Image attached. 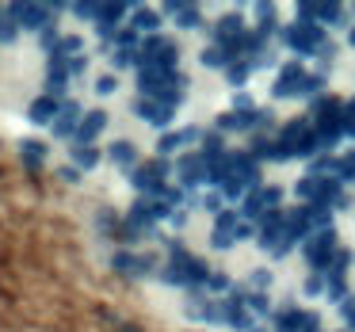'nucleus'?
<instances>
[{
	"label": "nucleus",
	"instance_id": "obj_1",
	"mask_svg": "<svg viewBox=\"0 0 355 332\" xmlns=\"http://www.w3.org/2000/svg\"><path fill=\"white\" fill-rule=\"evenodd\" d=\"M164 283H176V286H202L210 279L207 263L199 260V256H191L184 245H172V256L168 263H164Z\"/></svg>",
	"mask_w": 355,
	"mask_h": 332
},
{
	"label": "nucleus",
	"instance_id": "obj_5",
	"mask_svg": "<svg viewBox=\"0 0 355 332\" xmlns=\"http://www.w3.org/2000/svg\"><path fill=\"white\" fill-rule=\"evenodd\" d=\"M164 176H168V164H164V157H157V161H146L134 168V187L146 195H161L164 191Z\"/></svg>",
	"mask_w": 355,
	"mask_h": 332
},
{
	"label": "nucleus",
	"instance_id": "obj_19",
	"mask_svg": "<svg viewBox=\"0 0 355 332\" xmlns=\"http://www.w3.org/2000/svg\"><path fill=\"white\" fill-rule=\"evenodd\" d=\"M96 164H100L96 146H73V168H96Z\"/></svg>",
	"mask_w": 355,
	"mask_h": 332
},
{
	"label": "nucleus",
	"instance_id": "obj_28",
	"mask_svg": "<svg viewBox=\"0 0 355 332\" xmlns=\"http://www.w3.org/2000/svg\"><path fill=\"white\" fill-rule=\"evenodd\" d=\"M340 176H344V180H355V153L340 157Z\"/></svg>",
	"mask_w": 355,
	"mask_h": 332
},
{
	"label": "nucleus",
	"instance_id": "obj_32",
	"mask_svg": "<svg viewBox=\"0 0 355 332\" xmlns=\"http://www.w3.org/2000/svg\"><path fill=\"white\" fill-rule=\"evenodd\" d=\"M252 283H256V286H260V290H263V286L271 283V275H268V271H256V275H252Z\"/></svg>",
	"mask_w": 355,
	"mask_h": 332
},
{
	"label": "nucleus",
	"instance_id": "obj_25",
	"mask_svg": "<svg viewBox=\"0 0 355 332\" xmlns=\"http://www.w3.org/2000/svg\"><path fill=\"white\" fill-rule=\"evenodd\" d=\"M115 88H119V77H115V73H103V77L96 80V92H100V96H111Z\"/></svg>",
	"mask_w": 355,
	"mask_h": 332
},
{
	"label": "nucleus",
	"instance_id": "obj_10",
	"mask_svg": "<svg viewBox=\"0 0 355 332\" xmlns=\"http://www.w3.org/2000/svg\"><path fill=\"white\" fill-rule=\"evenodd\" d=\"M237 233H241V218L233 214V210H222L218 222H214V233H210V245L214 248H233L241 241Z\"/></svg>",
	"mask_w": 355,
	"mask_h": 332
},
{
	"label": "nucleus",
	"instance_id": "obj_4",
	"mask_svg": "<svg viewBox=\"0 0 355 332\" xmlns=\"http://www.w3.org/2000/svg\"><path fill=\"white\" fill-rule=\"evenodd\" d=\"M283 42L294 54H309V50H324V31L317 24H291L283 31Z\"/></svg>",
	"mask_w": 355,
	"mask_h": 332
},
{
	"label": "nucleus",
	"instance_id": "obj_35",
	"mask_svg": "<svg viewBox=\"0 0 355 332\" xmlns=\"http://www.w3.org/2000/svg\"><path fill=\"white\" fill-rule=\"evenodd\" d=\"M352 46H355V31H352Z\"/></svg>",
	"mask_w": 355,
	"mask_h": 332
},
{
	"label": "nucleus",
	"instance_id": "obj_34",
	"mask_svg": "<svg viewBox=\"0 0 355 332\" xmlns=\"http://www.w3.org/2000/svg\"><path fill=\"white\" fill-rule=\"evenodd\" d=\"M344 115H347V119H355V100H347V103H344Z\"/></svg>",
	"mask_w": 355,
	"mask_h": 332
},
{
	"label": "nucleus",
	"instance_id": "obj_24",
	"mask_svg": "<svg viewBox=\"0 0 355 332\" xmlns=\"http://www.w3.org/2000/svg\"><path fill=\"white\" fill-rule=\"evenodd\" d=\"M248 73H252V62H233L230 65V85H245Z\"/></svg>",
	"mask_w": 355,
	"mask_h": 332
},
{
	"label": "nucleus",
	"instance_id": "obj_9",
	"mask_svg": "<svg viewBox=\"0 0 355 332\" xmlns=\"http://www.w3.org/2000/svg\"><path fill=\"white\" fill-rule=\"evenodd\" d=\"M279 199H283V191H279V187H256V191L245 195V214L260 222L263 214H271V210H275Z\"/></svg>",
	"mask_w": 355,
	"mask_h": 332
},
{
	"label": "nucleus",
	"instance_id": "obj_29",
	"mask_svg": "<svg viewBox=\"0 0 355 332\" xmlns=\"http://www.w3.org/2000/svg\"><path fill=\"white\" fill-rule=\"evenodd\" d=\"M321 286H324V279H321V275H317V271H313V275L306 279V294H321Z\"/></svg>",
	"mask_w": 355,
	"mask_h": 332
},
{
	"label": "nucleus",
	"instance_id": "obj_3",
	"mask_svg": "<svg viewBox=\"0 0 355 332\" xmlns=\"http://www.w3.org/2000/svg\"><path fill=\"white\" fill-rule=\"evenodd\" d=\"M176 54H180L176 42L153 35V39L141 42V65L138 69H146V65H153V69H176Z\"/></svg>",
	"mask_w": 355,
	"mask_h": 332
},
{
	"label": "nucleus",
	"instance_id": "obj_2",
	"mask_svg": "<svg viewBox=\"0 0 355 332\" xmlns=\"http://www.w3.org/2000/svg\"><path fill=\"white\" fill-rule=\"evenodd\" d=\"M336 233L332 229H317L313 237L306 241V260H309V268L321 275V271H329L332 268V260H336Z\"/></svg>",
	"mask_w": 355,
	"mask_h": 332
},
{
	"label": "nucleus",
	"instance_id": "obj_31",
	"mask_svg": "<svg viewBox=\"0 0 355 332\" xmlns=\"http://www.w3.org/2000/svg\"><path fill=\"white\" fill-rule=\"evenodd\" d=\"M202 207L214 210V214H218V210H222V199H218V195H207V199H202Z\"/></svg>",
	"mask_w": 355,
	"mask_h": 332
},
{
	"label": "nucleus",
	"instance_id": "obj_6",
	"mask_svg": "<svg viewBox=\"0 0 355 332\" xmlns=\"http://www.w3.org/2000/svg\"><path fill=\"white\" fill-rule=\"evenodd\" d=\"M306 88H309V73L302 69V65H283L279 69V77H275V88L271 92L279 96V100H291V96H306Z\"/></svg>",
	"mask_w": 355,
	"mask_h": 332
},
{
	"label": "nucleus",
	"instance_id": "obj_36",
	"mask_svg": "<svg viewBox=\"0 0 355 332\" xmlns=\"http://www.w3.org/2000/svg\"><path fill=\"white\" fill-rule=\"evenodd\" d=\"M252 332H263V329H252Z\"/></svg>",
	"mask_w": 355,
	"mask_h": 332
},
{
	"label": "nucleus",
	"instance_id": "obj_22",
	"mask_svg": "<svg viewBox=\"0 0 355 332\" xmlns=\"http://www.w3.org/2000/svg\"><path fill=\"white\" fill-rule=\"evenodd\" d=\"M340 19H344L340 4H317V24H340Z\"/></svg>",
	"mask_w": 355,
	"mask_h": 332
},
{
	"label": "nucleus",
	"instance_id": "obj_30",
	"mask_svg": "<svg viewBox=\"0 0 355 332\" xmlns=\"http://www.w3.org/2000/svg\"><path fill=\"white\" fill-rule=\"evenodd\" d=\"M207 286H214V290H225V286H230V279H225V275H210Z\"/></svg>",
	"mask_w": 355,
	"mask_h": 332
},
{
	"label": "nucleus",
	"instance_id": "obj_26",
	"mask_svg": "<svg viewBox=\"0 0 355 332\" xmlns=\"http://www.w3.org/2000/svg\"><path fill=\"white\" fill-rule=\"evenodd\" d=\"M218 130H241V115H237V111H225V115H218Z\"/></svg>",
	"mask_w": 355,
	"mask_h": 332
},
{
	"label": "nucleus",
	"instance_id": "obj_33",
	"mask_svg": "<svg viewBox=\"0 0 355 332\" xmlns=\"http://www.w3.org/2000/svg\"><path fill=\"white\" fill-rule=\"evenodd\" d=\"M58 176H62V180H69V184H77V180H80V172H77V168H62Z\"/></svg>",
	"mask_w": 355,
	"mask_h": 332
},
{
	"label": "nucleus",
	"instance_id": "obj_23",
	"mask_svg": "<svg viewBox=\"0 0 355 332\" xmlns=\"http://www.w3.org/2000/svg\"><path fill=\"white\" fill-rule=\"evenodd\" d=\"M19 35V27L12 24V16H8V8H0V42H12Z\"/></svg>",
	"mask_w": 355,
	"mask_h": 332
},
{
	"label": "nucleus",
	"instance_id": "obj_16",
	"mask_svg": "<svg viewBox=\"0 0 355 332\" xmlns=\"http://www.w3.org/2000/svg\"><path fill=\"white\" fill-rule=\"evenodd\" d=\"M202 138V134L199 130H195V126H184V130H172V134H164V138L161 141H157V153H176V149L180 146H187V141H199Z\"/></svg>",
	"mask_w": 355,
	"mask_h": 332
},
{
	"label": "nucleus",
	"instance_id": "obj_13",
	"mask_svg": "<svg viewBox=\"0 0 355 332\" xmlns=\"http://www.w3.org/2000/svg\"><path fill=\"white\" fill-rule=\"evenodd\" d=\"M134 111H138V119H146L149 126H168L172 123V107L161 100H146V96H141V100L134 103Z\"/></svg>",
	"mask_w": 355,
	"mask_h": 332
},
{
	"label": "nucleus",
	"instance_id": "obj_15",
	"mask_svg": "<svg viewBox=\"0 0 355 332\" xmlns=\"http://www.w3.org/2000/svg\"><path fill=\"white\" fill-rule=\"evenodd\" d=\"M58 111H62V100H54V96H39V100L27 107V119H31V123H39V126H42V123L54 126Z\"/></svg>",
	"mask_w": 355,
	"mask_h": 332
},
{
	"label": "nucleus",
	"instance_id": "obj_20",
	"mask_svg": "<svg viewBox=\"0 0 355 332\" xmlns=\"http://www.w3.org/2000/svg\"><path fill=\"white\" fill-rule=\"evenodd\" d=\"M130 27H134V31H157V27H161V16H157L153 8H138Z\"/></svg>",
	"mask_w": 355,
	"mask_h": 332
},
{
	"label": "nucleus",
	"instance_id": "obj_11",
	"mask_svg": "<svg viewBox=\"0 0 355 332\" xmlns=\"http://www.w3.org/2000/svg\"><path fill=\"white\" fill-rule=\"evenodd\" d=\"M111 268L119 271V275H149V271L157 268L153 256H134V252H115V260H111Z\"/></svg>",
	"mask_w": 355,
	"mask_h": 332
},
{
	"label": "nucleus",
	"instance_id": "obj_18",
	"mask_svg": "<svg viewBox=\"0 0 355 332\" xmlns=\"http://www.w3.org/2000/svg\"><path fill=\"white\" fill-rule=\"evenodd\" d=\"M19 157H24L27 168H39V164L46 161V146H42V141H35V138H27L24 146H19Z\"/></svg>",
	"mask_w": 355,
	"mask_h": 332
},
{
	"label": "nucleus",
	"instance_id": "obj_17",
	"mask_svg": "<svg viewBox=\"0 0 355 332\" xmlns=\"http://www.w3.org/2000/svg\"><path fill=\"white\" fill-rule=\"evenodd\" d=\"M107 157L119 164V168H130V164H138V149H134V141H115Z\"/></svg>",
	"mask_w": 355,
	"mask_h": 332
},
{
	"label": "nucleus",
	"instance_id": "obj_8",
	"mask_svg": "<svg viewBox=\"0 0 355 332\" xmlns=\"http://www.w3.org/2000/svg\"><path fill=\"white\" fill-rule=\"evenodd\" d=\"M176 172H180V184H184V187H199V184H207V180H210V164H207V157H202V153L180 157Z\"/></svg>",
	"mask_w": 355,
	"mask_h": 332
},
{
	"label": "nucleus",
	"instance_id": "obj_14",
	"mask_svg": "<svg viewBox=\"0 0 355 332\" xmlns=\"http://www.w3.org/2000/svg\"><path fill=\"white\" fill-rule=\"evenodd\" d=\"M103 130H107V111H85L80 130H77V146H92Z\"/></svg>",
	"mask_w": 355,
	"mask_h": 332
},
{
	"label": "nucleus",
	"instance_id": "obj_21",
	"mask_svg": "<svg viewBox=\"0 0 355 332\" xmlns=\"http://www.w3.org/2000/svg\"><path fill=\"white\" fill-rule=\"evenodd\" d=\"M164 12L180 19V27H199V8H187V4H168Z\"/></svg>",
	"mask_w": 355,
	"mask_h": 332
},
{
	"label": "nucleus",
	"instance_id": "obj_7",
	"mask_svg": "<svg viewBox=\"0 0 355 332\" xmlns=\"http://www.w3.org/2000/svg\"><path fill=\"white\" fill-rule=\"evenodd\" d=\"M8 16H12V24H16V27H27V31H46L54 8H46V4H12Z\"/></svg>",
	"mask_w": 355,
	"mask_h": 332
},
{
	"label": "nucleus",
	"instance_id": "obj_27",
	"mask_svg": "<svg viewBox=\"0 0 355 332\" xmlns=\"http://www.w3.org/2000/svg\"><path fill=\"white\" fill-rule=\"evenodd\" d=\"M245 306L252 309V313H268V294H248Z\"/></svg>",
	"mask_w": 355,
	"mask_h": 332
},
{
	"label": "nucleus",
	"instance_id": "obj_12",
	"mask_svg": "<svg viewBox=\"0 0 355 332\" xmlns=\"http://www.w3.org/2000/svg\"><path fill=\"white\" fill-rule=\"evenodd\" d=\"M80 107L73 100H62V111H58V119H54V134L58 138H77V130H80Z\"/></svg>",
	"mask_w": 355,
	"mask_h": 332
}]
</instances>
